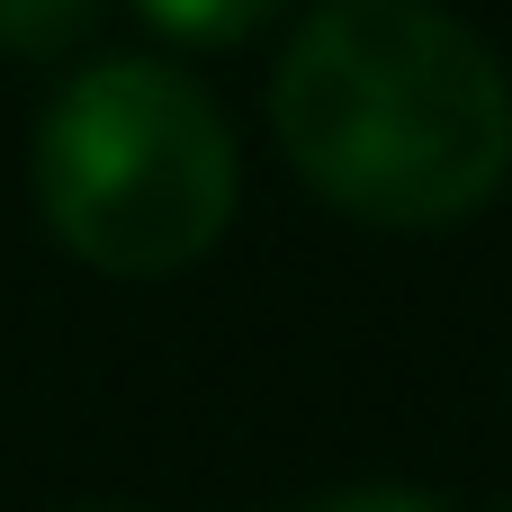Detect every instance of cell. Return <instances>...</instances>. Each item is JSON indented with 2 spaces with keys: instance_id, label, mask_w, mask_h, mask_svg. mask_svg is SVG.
<instances>
[{
  "instance_id": "277c9868",
  "label": "cell",
  "mask_w": 512,
  "mask_h": 512,
  "mask_svg": "<svg viewBox=\"0 0 512 512\" xmlns=\"http://www.w3.org/2000/svg\"><path fill=\"white\" fill-rule=\"evenodd\" d=\"M162 36H180V45H243L252 27H270L288 0H135Z\"/></svg>"
},
{
  "instance_id": "3957f363",
  "label": "cell",
  "mask_w": 512,
  "mask_h": 512,
  "mask_svg": "<svg viewBox=\"0 0 512 512\" xmlns=\"http://www.w3.org/2000/svg\"><path fill=\"white\" fill-rule=\"evenodd\" d=\"M99 27V0H0V54L18 63H54Z\"/></svg>"
},
{
  "instance_id": "6da1fadb",
  "label": "cell",
  "mask_w": 512,
  "mask_h": 512,
  "mask_svg": "<svg viewBox=\"0 0 512 512\" xmlns=\"http://www.w3.org/2000/svg\"><path fill=\"white\" fill-rule=\"evenodd\" d=\"M270 126L369 225H459L512 180V81L432 0H324L270 72Z\"/></svg>"
},
{
  "instance_id": "8992f818",
  "label": "cell",
  "mask_w": 512,
  "mask_h": 512,
  "mask_svg": "<svg viewBox=\"0 0 512 512\" xmlns=\"http://www.w3.org/2000/svg\"><path fill=\"white\" fill-rule=\"evenodd\" d=\"M504 512H512V504H504Z\"/></svg>"
},
{
  "instance_id": "5b68a950",
  "label": "cell",
  "mask_w": 512,
  "mask_h": 512,
  "mask_svg": "<svg viewBox=\"0 0 512 512\" xmlns=\"http://www.w3.org/2000/svg\"><path fill=\"white\" fill-rule=\"evenodd\" d=\"M333 512H441L432 495H405V486H369V495H342Z\"/></svg>"
},
{
  "instance_id": "7a4b0ae2",
  "label": "cell",
  "mask_w": 512,
  "mask_h": 512,
  "mask_svg": "<svg viewBox=\"0 0 512 512\" xmlns=\"http://www.w3.org/2000/svg\"><path fill=\"white\" fill-rule=\"evenodd\" d=\"M234 126L225 108L144 54L72 72L36 126V207L63 252L108 279L189 270L234 216Z\"/></svg>"
}]
</instances>
